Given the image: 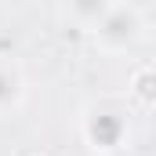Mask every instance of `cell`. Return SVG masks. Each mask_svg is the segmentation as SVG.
Wrapping results in <instances>:
<instances>
[{
	"instance_id": "cell-1",
	"label": "cell",
	"mask_w": 156,
	"mask_h": 156,
	"mask_svg": "<svg viewBox=\"0 0 156 156\" xmlns=\"http://www.w3.org/2000/svg\"><path fill=\"white\" fill-rule=\"evenodd\" d=\"M80 138L91 153L113 156L131 142V109L116 94H102L80 109Z\"/></svg>"
},
{
	"instance_id": "cell-2",
	"label": "cell",
	"mask_w": 156,
	"mask_h": 156,
	"mask_svg": "<svg viewBox=\"0 0 156 156\" xmlns=\"http://www.w3.org/2000/svg\"><path fill=\"white\" fill-rule=\"evenodd\" d=\"M91 37H94V47L105 51V55L131 51L134 44L145 40V11L138 4H105Z\"/></svg>"
},
{
	"instance_id": "cell-3",
	"label": "cell",
	"mask_w": 156,
	"mask_h": 156,
	"mask_svg": "<svg viewBox=\"0 0 156 156\" xmlns=\"http://www.w3.org/2000/svg\"><path fill=\"white\" fill-rule=\"evenodd\" d=\"M26 91H29V83H26V69H22L15 58L0 55V120L15 116V113L22 109Z\"/></svg>"
},
{
	"instance_id": "cell-4",
	"label": "cell",
	"mask_w": 156,
	"mask_h": 156,
	"mask_svg": "<svg viewBox=\"0 0 156 156\" xmlns=\"http://www.w3.org/2000/svg\"><path fill=\"white\" fill-rule=\"evenodd\" d=\"M127 94H131L134 105L156 109V66L138 62V66L131 69V76H127Z\"/></svg>"
},
{
	"instance_id": "cell-5",
	"label": "cell",
	"mask_w": 156,
	"mask_h": 156,
	"mask_svg": "<svg viewBox=\"0 0 156 156\" xmlns=\"http://www.w3.org/2000/svg\"><path fill=\"white\" fill-rule=\"evenodd\" d=\"M102 11H105V0H94V4H73V7H69V18H76L83 29H94V22L102 18Z\"/></svg>"
},
{
	"instance_id": "cell-6",
	"label": "cell",
	"mask_w": 156,
	"mask_h": 156,
	"mask_svg": "<svg viewBox=\"0 0 156 156\" xmlns=\"http://www.w3.org/2000/svg\"><path fill=\"white\" fill-rule=\"evenodd\" d=\"M33 156H47V153H33Z\"/></svg>"
}]
</instances>
